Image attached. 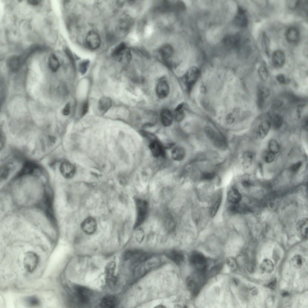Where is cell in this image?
<instances>
[{"label": "cell", "mask_w": 308, "mask_h": 308, "mask_svg": "<svg viewBox=\"0 0 308 308\" xmlns=\"http://www.w3.org/2000/svg\"><path fill=\"white\" fill-rule=\"evenodd\" d=\"M209 277L207 272L196 271L188 277L187 286L192 296H196L198 294Z\"/></svg>", "instance_id": "1"}, {"label": "cell", "mask_w": 308, "mask_h": 308, "mask_svg": "<svg viewBox=\"0 0 308 308\" xmlns=\"http://www.w3.org/2000/svg\"><path fill=\"white\" fill-rule=\"evenodd\" d=\"M189 261L196 271L207 272L209 266L208 258L202 253L194 251L190 255Z\"/></svg>", "instance_id": "2"}, {"label": "cell", "mask_w": 308, "mask_h": 308, "mask_svg": "<svg viewBox=\"0 0 308 308\" xmlns=\"http://www.w3.org/2000/svg\"><path fill=\"white\" fill-rule=\"evenodd\" d=\"M135 201L137 215L134 228L136 229L143 222L146 218L148 213V203L146 201L139 199H135Z\"/></svg>", "instance_id": "3"}, {"label": "cell", "mask_w": 308, "mask_h": 308, "mask_svg": "<svg viewBox=\"0 0 308 308\" xmlns=\"http://www.w3.org/2000/svg\"><path fill=\"white\" fill-rule=\"evenodd\" d=\"M206 136L217 148L220 149H225L227 146L225 138L222 135L217 134L212 128L206 127L204 129Z\"/></svg>", "instance_id": "4"}, {"label": "cell", "mask_w": 308, "mask_h": 308, "mask_svg": "<svg viewBox=\"0 0 308 308\" xmlns=\"http://www.w3.org/2000/svg\"><path fill=\"white\" fill-rule=\"evenodd\" d=\"M112 55L113 58L120 62L128 63L131 60L130 50L124 42H122L117 46L112 51Z\"/></svg>", "instance_id": "5"}, {"label": "cell", "mask_w": 308, "mask_h": 308, "mask_svg": "<svg viewBox=\"0 0 308 308\" xmlns=\"http://www.w3.org/2000/svg\"><path fill=\"white\" fill-rule=\"evenodd\" d=\"M38 263V255L32 251L26 252L24 255L23 265L25 270L31 273L36 269Z\"/></svg>", "instance_id": "6"}, {"label": "cell", "mask_w": 308, "mask_h": 308, "mask_svg": "<svg viewBox=\"0 0 308 308\" xmlns=\"http://www.w3.org/2000/svg\"><path fill=\"white\" fill-rule=\"evenodd\" d=\"M75 296L78 302L82 304L88 303L90 301L91 292L85 287L78 286L75 288Z\"/></svg>", "instance_id": "7"}, {"label": "cell", "mask_w": 308, "mask_h": 308, "mask_svg": "<svg viewBox=\"0 0 308 308\" xmlns=\"http://www.w3.org/2000/svg\"><path fill=\"white\" fill-rule=\"evenodd\" d=\"M86 42L88 47L92 50L98 49L100 46L101 38L99 34L94 31H90L87 34Z\"/></svg>", "instance_id": "8"}, {"label": "cell", "mask_w": 308, "mask_h": 308, "mask_svg": "<svg viewBox=\"0 0 308 308\" xmlns=\"http://www.w3.org/2000/svg\"><path fill=\"white\" fill-rule=\"evenodd\" d=\"M199 75V71L196 67L193 66L186 72L185 76V82L189 90L197 81Z\"/></svg>", "instance_id": "9"}, {"label": "cell", "mask_w": 308, "mask_h": 308, "mask_svg": "<svg viewBox=\"0 0 308 308\" xmlns=\"http://www.w3.org/2000/svg\"><path fill=\"white\" fill-rule=\"evenodd\" d=\"M97 223L95 219L88 217L84 220L81 225V228L85 233L88 235L93 234L97 229Z\"/></svg>", "instance_id": "10"}, {"label": "cell", "mask_w": 308, "mask_h": 308, "mask_svg": "<svg viewBox=\"0 0 308 308\" xmlns=\"http://www.w3.org/2000/svg\"><path fill=\"white\" fill-rule=\"evenodd\" d=\"M149 147L152 155L154 157H158L165 156V148L157 139L150 141Z\"/></svg>", "instance_id": "11"}, {"label": "cell", "mask_w": 308, "mask_h": 308, "mask_svg": "<svg viewBox=\"0 0 308 308\" xmlns=\"http://www.w3.org/2000/svg\"><path fill=\"white\" fill-rule=\"evenodd\" d=\"M270 90L267 87L262 86L258 88L257 93V103L259 109H262L263 107L267 98L270 95Z\"/></svg>", "instance_id": "12"}, {"label": "cell", "mask_w": 308, "mask_h": 308, "mask_svg": "<svg viewBox=\"0 0 308 308\" xmlns=\"http://www.w3.org/2000/svg\"><path fill=\"white\" fill-rule=\"evenodd\" d=\"M235 23L242 28L247 27L248 24V19L245 11L241 7H239L236 15L235 18Z\"/></svg>", "instance_id": "13"}, {"label": "cell", "mask_w": 308, "mask_h": 308, "mask_svg": "<svg viewBox=\"0 0 308 308\" xmlns=\"http://www.w3.org/2000/svg\"><path fill=\"white\" fill-rule=\"evenodd\" d=\"M39 166L36 163L31 162H27L23 166L18 173V176L27 174H32L40 169Z\"/></svg>", "instance_id": "14"}, {"label": "cell", "mask_w": 308, "mask_h": 308, "mask_svg": "<svg viewBox=\"0 0 308 308\" xmlns=\"http://www.w3.org/2000/svg\"><path fill=\"white\" fill-rule=\"evenodd\" d=\"M223 41L226 45L237 48H240L242 43V38L239 35H228Z\"/></svg>", "instance_id": "15"}, {"label": "cell", "mask_w": 308, "mask_h": 308, "mask_svg": "<svg viewBox=\"0 0 308 308\" xmlns=\"http://www.w3.org/2000/svg\"><path fill=\"white\" fill-rule=\"evenodd\" d=\"M285 37L288 42L297 43L300 38V32L298 29L294 26L289 27L286 32Z\"/></svg>", "instance_id": "16"}, {"label": "cell", "mask_w": 308, "mask_h": 308, "mask_svg": "<svg viewBox=\"0 0 308 308\" xmlns=\"http://www.w3.org/2000/svg\"><path fill=\"white\" fill-rule=\"evenodd\" d=\"M169 85L165 81H160L157 85L156 94L159 98L163 99L167 97L169 94Z\"/></svg>", "instance_id": "17"}, {"label": "cell", "mask_w": 308, "mask_h": 308, "mask_svg": "<svg viewBox=\"0 0 308 308\" xmlns=\"http://www.w3.org/2000/svg\"><path fill=\"white\" fill-rule=\"evenodd\" d=\"M285 56L284 53L280 50L273 52L272 55V60L274 66L277 68L282 66L285 62Z\"/></svg>", "instance_id": "18"}, {"label": "cell", "mask_w": 308, "mask_h": 308, "mask_svg": "<svg viewBox=\"0 0 308 308\" xmlns=\"http://www.w3.org/2000/svg\"><path fill=\"white\" fill-rule=\"evenodd\" d=\"M271 126L270 122L267 120L262 121L258 126L257 134L260 139H263L267 135Z\"/></svg>", "instance_id": "19"}, {"label": "cell", "mask_w": 308, "mask_h": 308, "mask_svg": "<svg viewBox=\"0 0 308 308\" xmlns=\"http://www.w3.org/2000/svg\"><path fill=\"white\" fill-rule=\"evenodd\" d=\"M308 219L304 218L299 220L296 225V229L300 235L305 239L307 238Z\"/></svg>", "instance_id": "20"}, {"label": "cell", "mask_w": 308, "mask_h": 308, "mask_svg": "<svg viewBox=\"0 0 308 308\" xmlns=\"http://www.w3.org/2000/svg\"><path fill=\"white\" fill-rule=\"evenodd\" d=\"M60 170L62 175L67 178L71 177L73 175L74 171L73 166L66 162H63L61 164Z\"/></svg>", "instance_id": "21"}, {"label": "cell", "mask_w": 308, "mask_h": 308, "mask_svg": "<svg viewBox=\"0 0 308 308\" xmlns=\"http://www.w3.org/2000/svg\"><path fill=\"white\" fill-rule=\"evenodd\" d=\"M166 256L177 265L181 264L185 260V257L183 254L176 250L169 251L166 253Z\"/></svg>", "instance_id": "22"}, {"label": "cell", "mask_w": 308, "mask_h": 308, "mask_svg": "<svg viewBox=\"0 0 308 308\" xmlns=\"http://www.w3.org/2000/svg\"><path fill=\"white\" fill-rule=\"evenodd\" d=\"M118 303V300L114 296L109 295L104 297L101 300L100 306L103 308L115 307Z\"/></svg>", "instance_id": "23"}, {"label": "cell", "mask_w": 308, "mask_h": 308, "mask_svg": "<svg viewBox=\"0 0 308 308\" xmlns=\"http://www.w3.org/2000/svg\"><path fill=\"white\" fill-rule=\"evenodd\" d=\"M160 119L163 125L165 126L168 127L172 124L173 117L170 110L167 109H164L161 112Z\"/></svg>", "instance_id": "24"}, {"label": "cell", "mask_w": 308, "mask_h": 308, "mask_svg": "<svg viewBox=\"0 0 308 308\" xmlns=\"http://www.w3.org/2000/svg\"><path fill=\"white\" fill-rule=\"evenodd\" d=\"M227 199L232 204H238L242 199L241 195L236 188L233 187L228 193Z\"/></svg>", "instance_id": "25"}, {"label": "cell", "mask_w": 308, "mask_h": 308, "mask_svg": "<svg viewBox=\"0 0 308 308\" xmlns=\"http://www.w3.org/2000/svg\"><path fill=\"white\" fill-rule=\"evenodd\" d=\"M112 101L109 97H103L99 100L98 103V109L100 111L103 113L106 112L111 108L112 106Z\"/></svg>", "instance_id": "26"}, {"label": "cell", "mask_w": 308, "mask_h": 308, "mask_svg": "<svg viewBox=\"0 0 308 308\" xmlns=\"http://www.w3.org/2000/svg\"><path fill=\"white\" fill-rule=\"evenodd\" d=\"M222 196L218 193L213 199L210 209V215L214 217L216 214L220 207L222 201Z\"/></svg>", "instance_id": "27"}, {"label": "cell", "mask_w": 308, "mask_h": 308, "mask_svg": "<svg viewBox=\"0 0 308 308\" xmlns=\"http://www.w3.org/2000/svg\"><path fill=\"white\" fill-rule=\"evenodd\" d=\"M186 153L184 149L181 146H176L172 150L171 156L175 161H180L184 159Z\"/></svg>", "instance_id": "28"}, {"label": "cell", "mask_w": 308, "mask_h": 308, "mask_svg": "<svg viewBox=\"0 0 308 308\" xmlns=\"http://www.w3.org/2000/svg\"><path fill=\"white\" fill-rule=\"evenodd\" d=\"M242 165L245 169L248 168L251 165L253 159V155L250 151L244 152L242 156Z\"/></svg>", "instance_id": "29"}, {"label": "cell", "mask_w": 308, "mask_h": 308, "mask_svg": "<svg viewBox=\"0 0 308 308\" xmlns=\"http://www.w3.org/2000/svg\"><path fill=\"white\" fill-rule=\"evenodd\" d=\"M21 64L20 58L17 56H13L8 59V64L9 69L12 71H17L20 68Z\"/></svg>", "instance_id": "30"}, {"label": "cell", "mask_w": 308, "mask_h": 308, "mask_svg": "<svg viewBox=\"0 0 308 308\" xmlns=\"http://www.w3.org/2000/svg\"><path fill=\"white\" fill-rule=\"evenodd\" d=\"M48 64L50 69L53 72H56L60 67V65L59 60L54 54L52 53L50 55Z\"/></svg>", "instance_id": "31"}, {"label": "cell", "mask_w": 308, "mask_h": 308, "mask_svg": "<svg viewBox=\"0 0 308 308\" xmlns=\"http://www.w3.org/2000/svg\"><path fill=\"white\" fill-rule=\"evenodd\" d=\"M262 270L267 273H270L273 270L274 265L273 262L268 259H264L260 265Z\"/></svg>", "instance_id": "32"}, {"label": "cell", "mask_w": 308, "mask_h": 308, "mask_svg": "<svg viewBox=\"0 0 308 308\" xmlns=\"http://www.w3.org/2000/svg\"><path fill=\"white\" fill-rule=\"evenodd\" d=\"M283 122V117L280 115L276 114L272 118V124L273 128L276 130L279 129Z\"/></svg>", "instance_id": "33"}, {"label": "cell", "mask_w": 308, "mask_h": 308, "mask_svg": "<svg viewBox=\"0 0 308 308\" xmlns=\"http://www.w3.org/2000/svg\"><path fill=\"white\" fill-rule=\"evenodd\" d=\"M269 150L276 154L279 152L280 149V146L279 143L275 139L270 140L268 143Z\"/></svg>", "instance_id": "34"}, {"label": "cell", "mask_w": 308, "mask_h": 308, "mask_svg": "<svg viewBox=\"0 0 308 308\" xmlns=\"http://www.w3.org/2000/svg\"><path fill=\"white\" fill-rule=\"evenodd\" d=\"M183 104L179 105L175 109V118L178 122L181 121L184 116V114L183 109Z\"/></svg>", "instance_id": "35"}, {"label": "cell", "mask_w": 308, "mask_h": 308, "mask_svg": "<svg viewBox=\"0 0 308 308\" xmlns=\"http://www.w3.org/2000/svg\"><path fill=\"white\" fill-rule=\"evenodd\" d=\"M292 265L294 268L299 269L301 268L303 264V261L301 256L299 255L295 256L291 260Z\"/></svg>", "instance_id": "36"}, {"label": "cell", "mask_w": 308, "mask_h": 308, "mask_svg": "<svg viewBox=\"0 0 308 308\" xmlns=\"http://www.w3.org/2000/svg\"><path fill=\"white\" fill-rule=\"evenodd\" d=\"M11 168L9 166L4 165L2 166L0 170V179L4 180L8 177L10 172Z\"/></svg>", "instance_id": "37"}, {"label": "cell", "mask_w": 308, "mask_h": 308, "mask_svg": "<svg viewBox=\"0 0 308 308\" xmlns=\"http://www.w3.org/2000/svg\"><path fill=\"white\" fill-rule=\"evenodd\" d=\"M263 160L266 162L270 163L274 160L275 154L269 150L265 151L263 155Z\"/></svg>", "instance_id": "38"}, {"label": "cell", "mask_w": 308, "mask_h": 308, "mask_svg": "<svg viewBox=\"0 0 308 308\" xmlns=\"http://www.w3.org/2000/svg\"><path fill=\"white\" fill-rule=\"evenodd\" d=\"M259 75L263 81H266L268 77V73L266 68L264 66H261L259 68Z\"/></svg>", "instance_id": "39"}, {"label": "cell", "mask_w": 308, "mask_h": 308, "mask_svg": "<svg viewBox=\"0 0 308 308\" xmlns=\"http://www.w3.org/2000/svg\"><path fill=\"white\" fill-rule=\"evenodd\" d=\"M262 44L266 53L269 55V39L265 33L263 34L262 38Z\"/></svg>", "instance_id": "40"}, {"label": "cell", "mask_w": 308, "mask_h": 308, "mask_svg": "<svg viewBox=\"0 0 308 308\" xmlns=\"http://www.w3.org/2000/svg\"><path fill=\"white\" fill-rule=\"evenodd\" d=\"M276 79L279 83L283 85H288L290 82V79L282 74L277 75L276 76Z\"/></svg>", "instance_id": "41"}, {"label": "cell", "mask_w": 308, "mask_h": 308, "mask_svg": "<svg viewBox=\"0 0 308 308\" xmlns=\"http://www.w3.org/2000/svg\"><path fill=\"white\" fill-rule=\"evenodd\" d=\"M26 301L27 304L32 306H38L40 303L39 299L37 297L33 296L28 297Z\"/></svg>", "instance_id": "42"}, {"label": "cell", "mask_w": 308, "mask_h": 308, "mask_svg": "<svg viewBox=\"0 0 308 308\" xmlns=\"http://www.w3.org/2000/svg\"><path fill=\"white\" fill-rule=\"evenodd\" d=\"M89 61L85 60L81 62L79 65V70L82 75L85 74L87 71L89 64Z\"/></svg>", "instance_id": "43"}, {"label": "cell", "mask_w": 308, "mask_h": 308, "mask_svg": "<svg viewBox=\"0 0 308 308\" xmlns=\"http://www.w3.org/2000/svg\"><path fill=\"white\" fill-rule=\"evenodd\" d=\"M300 2L299 0H288L287 1V4L288 8L294 10L298 8Z\"/></svg>", "instance_id": "44"}, {"label": "cell", "mask_w": 308, "mask_h": 308, "mask_svg": "<svg viewBox=\"0 0 308 308\" xmlns=\"http://www.w3.org/2000/svg\"><path fill=\"white\" fill-rule=\"evenodd\" d=\"M89 104L88 101L84 102L82 106L81 115L83 116L85 115L88 111Z\"/></svg>", "instance_id": "45"}, {"label": "cell", "mask_w": 308, "mask_h": 308, "mask_svg": "<svg viewBox=\"0 0 308 308\" xmlns=\"http://www.w3.org/2000/svg\"><path fill=\"white\" fill-rule=\"evenodd\" d=\"M215 174L214 172H206L203 174L202 178L206 180H210L213 179L215 177Z\"/></svg>", "instance_id": "46"}, {"label": "cell", "mask_w": 308, "mask_h": 308, "mask_svg": "<svg viewBox=\"0 0 308 308\" xmlns=\"http://www.w3.org/2000/svg\"><path fill=\"white\" fill-rule=\"evenodd\" d=\"M302 165V162L301 161H298L292 164L290 167V169L293 172H296L299 170Z\"/></svg>", "instance_id": "47"}, {"label": "cell", "mask_w": 308, "mask_h": 308, "mask_svg": "<svg viewBox=\"0 0 308 308\" xmlns=\"http://www.w3.org/2000/svg\"><path fill=\"white\" fill-rule=\"evenodd\" d=\"M283 105V102L282 100L276 99L273 102L272 106L275 109H276L281 107Z\"/></svg>", "instance_id": "48"}, {"label": "cell", "mask_w": 308, "mask_h": 308, "mask_svg": "<svg viewBox=\"0 0 308 308\" xmlns=\"http://www.w3.org/2000/svg\"><path fill=\"white\" fill-rule=\"evenodd\" d=\"M227 263L228 265L232 269L235 270L237 268V264L235 260L232 258L229 259Z\"/></svg>", "instance_id": "49"}, {"label": "cell", "mask_w": 308, "mask_h": 308, "mask_svg": "<svg viewBox=\"0 0 308 308\" xmlns=\"http://www.w3.org/2000/svg\"><path fill=\"white\" fill-rule=\"evenodd\" d=\"M70 105L69 103H67L62 110V114L64 116L69 115L70 113Z\"/></svg>", "instance_id": "50"}, {"label": "cell", "mask_w": 308, "mask_h": 308, "mask_svg": "<svg viewBox=\"0 0 308 308\" xmlns=\"http://www.w3.org/2000/svg\"><path fill=\"white\" fill-rule=\"evenodd\" d=\"M277 283L276 279L274 278L267 285V287L269 289L271 290L274 289L276 287Z\"/></svg>", "instance_id": "51"}, {"label": "cell", "mask_w": 308, "mask_h": 308, "mask_svg": "<svg viewBox=\"0 0 308 308\" xmlns=\"http://www.w3.org/2000/svg\"><path fill=\"white\" fill-rule=\"evenodd\" d=\"M28 3L31 5L36 6L39 4L41 1L40 0H28L27 1Z\"/></svg>", "instance_id": "52"}, {"label": "cell", "mask_w": 308, "mask_h": 308, "mask_svg": "<svg viewBox=\"0 0 308 308\" xmlns=\"http://www.w3.org/2000/svg\"><path fill=\"white\" fill-rule=\"evenodd\" d=\"M4 134L1 132L0 133V149L3 148L5 142V137Z\"/></svg>", "instance_id": "53"}, {"label": "cell", "mask_w": 308, "mask_h": 308, "mask_svg": "<svg viewBox=\"0 0 308 308\" xmlns=\"http://www.w3.org/2000/svg\"><path fill=\"white\" fill-rule=\"evenodd\" d=\"M242 184L245 187L249 186L251 184V182L247 180H244L242 182Z\"/></svg>", "instance_id": "54"}, {"label": "cell", "mask_w": 308, "mask_h": 308, "mask_svg": "<svg viewBox=\"0 0 308 308\" xmlns=\"http://www.w3.org/2000/svg\"><path fill=\"white\" fill-rule=\"evenodd\" d=\"M308 121L307 117H305L303 121V125L305 128L307 127Z\"/></svg>", "instance_id": "55"}, {"label": "cell", "mask_w": 308, "mask_h": 308, "mask_svg": "<svg viewBox=\"0 0 308 308\" xmlns=\"http://www.w3.org/2000/svg\"><path fill=\"white\" fill-rule=\"evenodd\" d=\"M154 307L158 308H166V307L164 306V305H158Z\"/></svg>", "instance_id": "56"}, {"label": "cell", "mask_w": 308, "mask_h": 308, "mask_svg": "<svg viewBox=\"0 0 308 308\" xmlns=\"http://www.w3.org/2000/svg\"><path fill=\"white\" fill-rule=\"evenodd\" d=\"M288 293L287 292H285L282 293V296H286L288 295Z\"/></svg>", "instance_id": "57"}]
</instances>
